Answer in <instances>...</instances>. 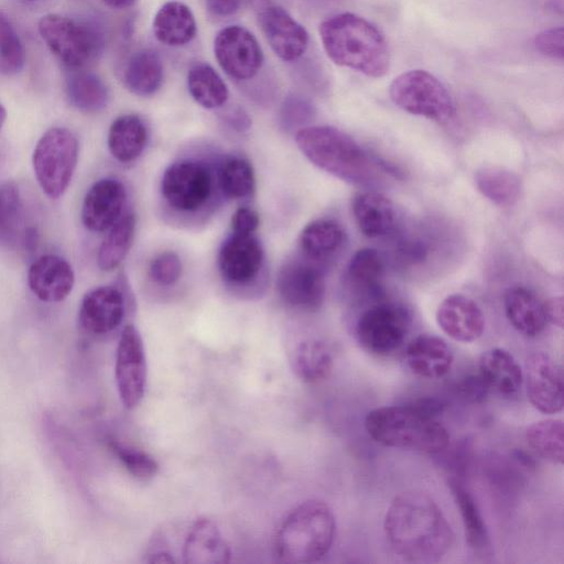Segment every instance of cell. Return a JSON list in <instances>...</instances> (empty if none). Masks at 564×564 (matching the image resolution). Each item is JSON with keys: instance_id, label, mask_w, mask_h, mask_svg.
I'll use <instances>...</instances> for the list:
<instances>
[{"instance_id": "cell-10", "label": "cell", "mask_w": 564, "mask_h": 564, "mask_svg": "<svg viewBox=\"0 0 564 564\" xmlns=\"http://www.w3.org/2000/svg\"><path fill=\"white\" fill-rule=\"evenodd\" d=\"M213 188L209 170L200 162L182 160L169 165L161 181L166 203L180 212H195L208 200Z\"/></svg>"}, {"instance_id": "cell-39", "label": "cell", "mask_w": 564, "mask_h": 564, "mask_svg": "<svg viewBox=\"0 0 564 564\" xmlns=\"http://www.w3.org/2000/svg\"><path fill=\"white\" fill-rule=\"evenodd\" d=\"M24 64V45L8 15L0 10V74L15 75Z\"/></svg>"}, {"instance_id": "cell-26", "label": "cell", "mask_w": 564, "mask_h": 564, "mask_svg": "<svg viewBox=\"0 0 564 564\" xmlns=\"http://www.w3.org/2000/svg\"><path fill=\"white\" fill-rule=\"evenodd\" d=\"M478 368L479 376L487 387L502 394H512L522 386V369L506 349L486 350L479 358Z\"/></svg>"}, {"instance_id": "cell-4", "label": "cell", "mask_w": 564, "mask_h": 564, "mask_svg": "<svg viewBox=\"0 0 564 564\" xmlns=\"http://www.w3.org/2000/svg\"><path fill=\"white\" fill-rule=\"evenodd\" d=\"M302 154L324 172L351 184H365L375 176L376 164L347 133L332 126H310L296 131Z\"/></svg>"}, {"instance_id": "cell-11", "label": "cell", "mask_w": 564, "mask_h": 564, "mask_svg": "<svg viewBox=\"0 0 564 564\" xmlns=\"http://www.w3.org/2000/svg\"><path fill=\"white\" fill-rule=\"evenodd\" d=\"M115 380L121 403L135 408L143 399L147 386V358L138 328L128 324L122 329L115 360Z\"/></svg>"}, {"instance_id": "cell-18", "label": "cell", "mask_w": 564, "mask_h": 564, "mask_svg": "<svg viewBox=\"0 0 564 564\" xmlns=\"http://www.w3.org/2000/svg\"><path fill=\"white\" fill-rule=\"evenodd\" d=\"M262 30L273 52L283 61L301 57L308 45V33L285 9L265 7L260 14Z\"/></svg>"}, {"instance_id": "cell-47", "label": "cell", "mask_w": 564, "mask_h": 564, "mask_svg": "<svg viewBox=\"0 0 564 564\" xmlns=\"http://www.w3.org/2000/svg\"><path fill=\"white\" fill-rule=\"evenodd\" d=\"M544 304V312L547 323H551L560 328L563 327L564 322V303L562 296H554L549 299Z\"/></svg>"}, {"instance_id": "cell-35", "label": "cell", "mask_w": 564, "mask_h": 564, "mask_svg": "<svg viewBox=\"0 0 564 564\" xmlns=\"http://www.w3.org/2000/svg\"><path fill=\"white\" fill-rule=\"evenodd\" d=\"M525 438L532 449L544 459L563 464L564 460V426L560 419H547L531 424Z\"/></svg>"}, {"instance_id": "cell-38", "label": "cell", "mask_w": 564, "mask_h": 564, "mask_svg": "<svg viewBox=\"0 0 564 564\" xmlns=\"http://www.w3.org/2000/svg\"><path fill=\"white\" fill-rule=\"evenodd\" d=\"M384 262L380 252L373 248L357 250L347 267V278L355 285L375 289L383 275Z\"/></svg>"}, {"instance_id": "cell-44", "label": "cell", "mask_w": 564, "mask_h": 564, "mask_svg": "<svg viewBox=\"0 0 564 564\" xmlns=\"http://www.w3.org/2000/svg\"><path fill=\"white\" fill-rule=\"evenodd\" d=\"M533 44L541 54L562 61L564 57V30L562 26L550 28L538 33Z\"/></svg>"}, {"instance_id": "cell-8", "label": "cell", "mask_w": 564, "mask_h": 564, "mask_svg": "<svg viewBox=\"0 0 564 564\" xmlns=\"http://www.w3.org/2000/svg\"><path fill=\"white\" fill-rule=\"evenodd\" d=\"M78 160V141L66 128L48 129L37 141L32 163L42 191L53 199L67 189Z\"/></svg>"}, {"instance_id": "cell-49", "label": "cell", "mask_w": 564, "mask_h": 564, "mask_svg": "<svg viewBox=\"0 0 564 564\" xmlns=\"http://www.w3.org/2000/svg\"><path fill=\"white\" fill-rule=\"evenodd\" d=\"M104 2L113 9H126L131 7L135 0H104Z\"/></svg>"}, {"instance_id": "cell-48", "label": "cell", "mask_w": 564, "mask_h": 564, "mask_svg": "<svg viewBox=\"0 0 564 564\" xmlns=\"http://www.w3.org/2000/svg\"><path fill=\"white\" fill-rule=\"evenodd\" d=\"M207 9L215 15L227 17L238 11L242 0H205Z\"/></svg>"}, {"instance_id": "cell-50", "label": "cell", "mask_w": 564, "mask_h": 564, "mask_svg": "<svg viewBox=\"0 0 564 564\" xmlns=\"http://www.w3.org/2000/svg\"><path fill=\"white\" fill-rule=\"evenodd\" d=\"M6 118H7V111L4 109V107L1 105L0 102V130L6 121Z\"/></svg>"}, {"instance_id": "cell-29", "label": "cell", "mask_w": 564, "mask_h": 564, "mask_svg": "<svg viewBox=\"0 0 564 564\" xmlns=\"http://www.w3.org/2000/svg\"><path fill=\"white\" fill-rule=\"evenodd\" d=\"M66 96L76 109L95 113L108 102V89L102 79L88 70L72 69L65 79Z\"/></svg>"}, {"instance_id": "cell-15", "label": "cell", "mask_w": 564, "mask_h": 564, "mask_svg": "<svg viewBox=\"0 0 564 564\" xmlns=\"http://www.w3.org/2000/svg\"><path fill=\"white\" fill-rule=\"evenodd\" d=\"M263 259L262 245L253 235L231 234L220 247L218 268L227 282L246 284L259 274Z\"/></svg>"}, {"instance_id": "cell-30", "label": "cell", "mask_w": 564, "mask_h": 564, "mask_svg": "<svg viewBox=\"0 0 564 564\" xmlns=\"http://www.w3.org/2000/svg\"><path fill=\"white\" fill-rule=\"evenodd\" d=\"M345 231L333 219H316L308 223L300 235V246L306 257L325 260L343 247Z\"/></svg>"}, {"instance_id": "cell-23", "label": "cell", "mask_w": 564, "mask_h": 564, "mask_svg": "<svg viewBox=\"0 0 564 564\" xmlns=\"http://www.w3.org/2000/svg\"><path fill=\"white\" fill-rule=\"evenodd\" d=\"M352 215L358 229L368 238L387 236L395 224L392 200L377 192L358 193L352 200Z\"/></svg>"}, {"instance_id": "cell-42", "label": "cell", "mask_w": 564, "mask_h": 564, "mask_svg": "<svg viewBox=\"0 0 564 564\" xmlns=\"http://www.w3.org/2000/svg\"><path fill=\"white\" fill-rule=\"evenodd\" d=\"M182 261L174 251H164L155 256L149 265V278L161 286L176 283L182 275Z\"/></svg>"}, {"instance_id": "cell-33", "label": "cell", "mask_w": 564, "mask_h": 564, "mask_svg": "<svg viewBox=\"0 0 564 564\" xmlns=\"http://www.w3.org/2000/svg\"><path fill=\"white\" fill-rule=\"evenodd\" d=\"M187 87L193 99L206 109L221 107L229 97L220 75L206 63H196L189 68Z\"/></svg>"}, {"instance_id": "cell-45", "label": "cell", "mask_w": 564, "mask_h": 564, "mask_svg": "<svg viewBox=\"0 0 564 564\" xmlns=\"http://www.w3.org/2000/svg\"><path fill=\"white\" fill-rule=\"evenodd\" d=\"M259 224V214L250 207L238 208L231 217L232 234L253 235Z\"/></svg>"}, {"instance_id": "cell-19", "label": "cell", "mask_w": 564, "mask_h": 564, "mask_svg": "<svg viewBox=\"0 0 564 564\" xmlns=\"http://www.w3.org/2000/svg\"><path fill=\"white\" fill-rule=\"evenodd\" d=\"M436 323L449 338L460 343L477 340L484 333L485 316L479 305L463 294H451L437 306Z\"/></svg>"}, {"instance_id": "cell-12", "label": "cell", "mask_w": 564, "mask_h": 564, "mask_svg": "<svg viewBox=\"0 0 564 564\" xmlns=\"http://www.w3.org/2000/svg\"><path fill=\"white\" fill-rule=\"evenodd\" d=\"M214 53L220 67L238 80L252 78L263 63V53L257 39L240 25H229L217 33Z\"/></svg>"}, {"instance_id": "cell-31", "label": "cell", "mask_w": 564, "mask_h": 564, "mask_svg": "<svg viewBox=\"0 0 564 564\" xmlns=\"http://www.w3.org/2000/svg\"><path fill=\"white\" fill-rule=\"evenodd\" d=\"M291 364L302 381L315 383L328 378L334 361L332 351L324 341L310 339L296 347Z\"/></svg>"}, {"instance_id": "cell-2", "label": "cell", "mask_w": 564, "mask_h": 564, "mask_svg": "<svg viewBox=\"0 0 564 564\" xmlns=\"http://www.w3.org/2000/svg\"><path fill=\"white\" fill-rule=\"evenodd\" d=\"M325 53L336 65L371 78L383 77L390 68V50L383 33L370 21L343 12L319 25Z\"/></svg>"}, {"instance_id": "cell-20", "label": "cell", "mask_w": 564, "mask_h": 564, "mask_svg": "<svg viewBox=\"0 0 564 564\" xmlns=\"http://www.w3.org/2000/svg\"><path fill=\"white\" fill-rule=\"evenodd\" d=\"M75 282L72 265L56 254H44L32 262L28 283L32 293L43 302L56 303L65 300Z\"/></svg>"}, {"instance_id": "cell-22", "label": "cell", "mask_w": 564, "mask_h": 564, "mask_svg": "<svg viewBox=\"0 0 564 564\" xmlns=\"http://www.w3.org/2000/svg\"><path fill=\"white\" fill-rule=\"evenodd\" d=\"M405 361L413 373L425 379H440L448 373L454 355L441 337L422 334L405 348Z\"/></svg>"}, {"instance_id": "cell-37", "label": "cell", "mask_w": 564, "mask_h": 564, "mask_svg": "<svg viewBox=\"0 0 564 564\" xmlns=\"http://www.w3.org/2000/svg\"><path fill=\"white\" fill-rule=\"evenodd\" d=\"M219 184L224 195L231 199L250 196L256 188L253 167L243 158H230L224 162L219 172Z\"/></svg>"}, {"instance_id": "cell-43", "label": "cell", "mask_w": 564, "mask_h": 564, "mask_svg": "<svg viewBox=\"0 0 564 564\" xmlns=\"http://www.w3.org/2000/svg\"><path fill=\"white\" fill-rule=\"evenodd\" d=\"M314 116L312 105L300 96H289L281 108L280 121L285 130H300L304 128Z\"/></svg>"}, {"instance_id": "cell-27", "label": "cell", "mask_w": 564, "mask_h": 564, "mask_svg": "<svg viewBox=\"0 0 564 564\" xmlns=\"http://www.w3.org/2000/svg\"><path fill=\"white\" fill-rule=\"evenodd\" d=\"M148 132L137 115H122L109 127L107 144L111 155L121 163L137 160L145 148Z\"/></svg>"}, {"instance_id": "cell-21", "label": "cell", "mask_w": 564, "mask_h": 564, "mask_svg": "<svg viewBox=\"0 0 564 564\" xmlns=\"http://www.w3.org/2000/svg\"><path fill=\"white\" fill-rule=\"evenodd\" d=\"M182 555L184 563L224 564L230 561L231 551L217 524L202 517L188 529Z\"/></svg>"}, {"instance_id": "cell-34", "label": "cell", "mask_w": 564, "mask_h": 564, "mask_svg": "<svg viewBox=\"0 0 564 564\" xmlns=\"http://www.w3.org/2000/svg\"><path fill=\"white\" fill-rule=\"evenodd\" d=\"M477 189L498 206L511 205L520 194L518 175L500 166H486L475 174Z\"/></svg>"}, {"instance_id": "cell-36", "label": "cell", "mask_w": 564, "mask_h": 564, "mask_svg": "<svg viewBox=\"0 0 564 564\" xmlns=\"http://www.w3.org/2000/svg\"><path fill=\"white\" fill-rule=\"evenodd\" d=\"M448 487L462 517L466 541L474 549H484L488 543V533L477 503L457 479H449Z\"/></svg>"}, {"instance_id": "cell-9", "label": "cell", "mask_w": 564, "mask_h": 564, "mask_svg": "<svg viewBox=\"0 0 564 564\" xmlns=\"http://www.w3.org/2000/svg\"><path fill=\"white\" fill-rule=\"evenodd\" d=\"M411 324L408 310L397 303H378L365 310L355 326L356 337L367 351L386 356L404 341Z\"/></svg>"}, {"instance_id": "cell-7", "label": "cell", "mask_w": 564, "mask_h": 564, "mask_svg": "<svg viewBox=\"0 0 564 564\" xmlns=\"http://www.w3.org/2000/svg\"><path fill=\"white\" fill-rule=\"evenodd\" d=\"M391 100L400 109L438 123L456 113L455 101L446 86L423 69H411L397 76L389 87Z\"/></svg>"}, {"instance_id": "cell-51", "label": "cell", "mask_w": 564, "mask_h": 564, "mask_svg": "<svg viewBox=\"0 0 564 564\" xmlns=\"http://www.w3.org/2000/svg\"><path fill=\"white\" fill-rule=\"evenodd\" d=\"M252 1H253L254 3H258V4H259V3H260V4H263V3H265V1H267V0H252Z\"/></svg>"}, {"instance_id": "cell-46", "label": "cell", "mask_w": 564, "mask_h": 564, "mask_svg": "<svg viewBox=\"0 0 564 564\" xmlns=\"http://www.w3.org/2000/svg\"><path fill=\"white\" fill-rule=\"evenodd\" d=\"M458 389L465 398L477 402L486 397L488 387L478 375L464 379L458 384Z\"/></svg>"}, {"instance_id": "cell-3", "label": "cell", "mask_w": 564, "mask_h": 564, "mask_svg": "<svg viewBox=\"0 0 564 564\" xmlns=\"http://www.w3.org/2000/svg\"><path fill=\"white\" fill-rule=\"evenodd\" d=\"M335 530V517L325 502L304 501L280 524L274 536L275 556L290 564L317 562L330 550Z\"/></svg>"}, {"instance_id": "cell-25", "label": "cell", "mask_w": 564, "mask_h": 564, "mask_svg": "<svg viewBox=\"0 0 564 564\" xmlns=\"http://www.w3.org/2000/svg\"><path fill=\"white\" fill-rule=\"evenodd\" d=\"M196 21L192 10L180 1H169L156 12L153 33L156 40L169 46H181L196 35Z\"/></svg>"}, {"instance_id": "cell-13", "label": "cell", "mask_w": 564, "mask_h": 564, "mask_svg": "<svg viewBox=\"0 0 564 564\" xmlns=\"http://www.w3.org/2000/svg\"><path fill=\"white\" fill-rule=\"evenodd\" d=\"M276 289L284 303L303 311L318 310L326 291L323 273L300 260L288 261L281 267Z\"/></svg>"}, {"instance_id": "cell-52", "label": "cell", "mask_w": 564, "mask_h": 564, "mask_svg": "<svg viewBox=\"0 0 564 564\" xmlns=\"http://www.w3.org/2000/svg\"><path fill=\"white\" fill-rule=\"evenodd\" d=\"M23 1L33 2V1H36V0H23Z\"/></svg>"}, {"instance_id": "cell-17", "label": "cell", "mask_w": 564, "mask_h": 564, "mask_svg": "<svg viewBox=\"0 0 564 564\" xmlns=\"http://www.w3.org/2000/svg\"><path fill=\"white\" fill-rule=\"evenodd\" d=\"M124 203L123 184L116 178H101L85 195L82 221L90 231H106L121 217Z\"/></svg>"}, {"instance_id": "cell-32", "label": "cell", "mask_w": 564, "mask_h": 564, "mask_svg": "<svg viewBox=\"0 0 564 564\" xmlns=\"http://www.w3.org/2000/svg\"><path fill=\"white\" fill-rule=\"evenodd\" d=\"M108 230L97 254V264L102 271L115 270L129 253L134 239V215L132 213L122 215Z\"/></svg>"}, {"instance_id": "cell-40", "label": "cell", "mask_w": 564, "mask_h": 564, "mask_svg": "<svg viewBox=\"0 0 564 564\" xmlns=\"http://www.w3.org/2000/svg\"><path fill=\"white\" fill-rule=\"evenodd\" d=\"M23 204L19 187L13 183L0 186V241L11 238L22 221Z\"/></svg>"}, {"instance_id": "cell-6", "label": "cell", "mask_w": 564, "mask_h": 564, "mask_svg": "<svg viewBox=\"0 0 564 564\" xmlns=\"http://www.w3.org/2000/svg\"><path fill=\"white\" fill-rule=\"evenodd\" d=\"M37 29L50 51L68 68L82 69L101 53L104 36L91 23L50 13Z\"/></svg>"}, {"instance_id": "cell-16", "label": "cell", "mask_w": 564, "mask_h": 564, "mask_svg": "<svg viewBox=\"0 0 564 564\" xmlns=\"http://www.w3.org/2000/svg\"><path fill=\"white\" fill-rule=\"evenodd\" d=\"M126 312L124 296L115 286H98L80 303L79 324L88 334L106 335L119 327Z\"/></svg>"}, {"instance_id": "cell-24", "label": "cell", "mask_w": 564, "mask_h": 564, "mask_svg": "<svg viewBox=\"0 0 564 564\" xmlns=\"http://www.w3.org/2000/svg\"><path fill=\"white\" fill-rule=\"evenodd\" d=\"M503 306L509 323L522 335L534 337L541 334L547 324L544 304L527 288L508 289Z\"/></svg>"}, {"instance_id": "cell-1", "label": "cell", "mask_w": 564, "mask_h": 564, "mask_svg": "<svg viewBox=\"0 0 564 564\" xmlns=\"http://www.w3.org/2000/svg\"><path fill=\"white\" fill-rule=\"evenodd\" d=\"M383 530L392 551L408 562H437L454 541L444 513L421 490H406L393 498L384 516Z\"/></svg>"}, {"instance_id": "cell-41", "label": "cell", "mask_w": 564, "mask_h": 564, "mask_svg": "<svg viewBox=\"0 0 564 564\" xmlns=\"http://www.w3.org/2000/svg\"><path fill=\"white\" fill-rule=\"evenodd\" d=\"M109 447L124 468L135 478L147 480L156 475L158 462L147 452L111 440Z\"/></svg>"}, {"instance_id": "cell-14", "label": "cell", "mask_w": 564, "mask_h": 564, "mask_svg": "<svg viewBox=\"0 0 564 564\" xmlns=\"http://www.w3.org/2000/svg\"><path fill=\"white\" fill-rule=\"evenodd\" d=\"M527 394L531 404L544 414L563 409V373L561 366L547 354L534 352L525 362Z\"/></svg>"}, {"instance_id": "cell-28", "label": "cell", "mask_w": 564, "mask_h": 564, "mask_svg": "<svg viewBox=\"0 0 564 564\" xmlns=\"http://www.w3.org/2000/svg\"><path fill=\"white\" fill-rule=\"evenodd\" d=\"M122 82L126 88L137 96L154 94L163 82L160 55L151 48L135 52L126 64Z\"/></svg>"}, {"instance_id": "cell-5", "label": "cell", "mask_w": 564, "mask_h": 564, "mask_svg": "<svg viewBox=\"0 0 564 564\" xmlns=\"http://www.w3.org/2000/svg\"><path fill=\"white\" fill-rule=\"evenodd\" d=\"M369 436L383 446L440 453L449 443L447 430L434 417L406 405L382 406L365 420Z\"/></svg>"}]
</instances>
